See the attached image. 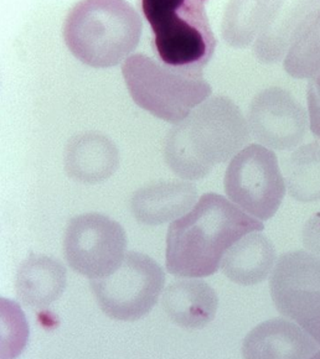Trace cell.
Instances as JSON below:
<instances>
[{
    "label": "cell",
    "instance_id": "cell-1",
    "mask_svg": "<svg viewBox=\"0 0 320 359\" xmlns=\"http://www.w3.org/2000/svg\"><path fill=\"white\" fill-rule=\"evenodd\" d=\"M263 224L218 194H205L192 211L171 223L166 234V269L180 278L215 274L225 254Z\"/></svg>",
    "mask_w": 320,
    "mask_h": 359
},
{
    "label": "cell",
    "instance_id": "cell-2",
    "mask_svg": "<svg viewBox=\"0 0 320 359\" xmlns=\"http://www.w3.org/2000/svg\"><path fill=\"white\" fill-rule=\"evenodd\" d=\"M248 140L250 128L240 108L225 95H213L168 133L164 158L179 177L204 179Z\"/></svg>",
    "mask_w": 320,
    "mask_h": 359
},
{
    "label": "cell",
    "instance_id": "cell-3",
    "mask_svg": "<svg viewBox=\"0 0 320 359\" xmlns=\"http://www.w3.org/2000/svg\"><path fill=\"white\" fill-rule=\"evenodd\" d=\"M142 19L133 6L119 0L77 3L64 24L65 43L81 62L112 67L138 46Z\"/></svg>",
    "mask_w": 320,
    "mask_h": 359
},
{
    "label": "cell",
    "instance_id": "cell-4",
    "mask_svg": "<svg viewBox=\"0 0 320 359\" xmlns=\"http://www.w3.org/2000/svg\"><path fill=\"white\" fill-rule=\"evenodd\" d=\"M122 74L133 101L168 123L182 122L211 95L203 69H174L143 55H131Z\"/></svg>",
    "mask_w": 320,
    "mask_h": 359
},
{
    "label": "cell",
    "instance_id": "cell-5",
    "mask_svg": "<svg viewBox=\"0 0 320 359\" xmlns=\"http://www.w3.org/2000/svg\"><path fill=\"white\" fill-rule=\"evenodd\" d=\"M142 9L154 35L153 48L163 64L194 69L208 65L216 37L204 1L145 0Z\"/></svg>",
    "mask_w": 320,
    "mask_h": 359
},
{
    "label": "cell",
    "instance_id": "cell-6",
    "mask_svg": "<svg viewBox=\"0 0 320 359\" xmlns=\"http://www.w3.org/2000/svg\"><path fill=\"white\" fill-rule=\"evenodd\" d=\"M166 274L154 259L128 252L111 274L90 279L97 302L107 316L137 321L152 311L164 287Z\"/></svg>",
    "mask_w": 320,
    "mask_h": 359
},
{
    "label": "cell",
    "instance_id": "cell-7",
    "mask_svg": "<svg viewBox=\"0 0 320 359\" xmlns=\"http://www.w3.org/2000/svg\"><path fill=\"white\" fill-rule=\"evenodd\" d=\"M224 186L232 203L261 221L276 215L286 195L277 155L261 144L236 154L226 170Z\"/></svg>",
    "mask_w": 320,
    "mask_h": 359
},
{
    "label": "cell",
    "instance_id": "cell-8",
    "mask_svg": "<svg viewBox=\"0 0 320 359\" xmlns=\"http://www.w3.org/2000/svg\"><path fill=\"white\" fill-rule=\"evenodd\" d=\"M278 312L298 323L320 346V258L294 250L281 255L269 281Z\"/></svg>",
    "mask_w": 320,
    "mask_h": 359
},
{
    "label": "cell",
    "instance_id": "cell-9",
    "mask_svg": "<svg viewBox=\"0 0 320 359\" xmlns=\"http://www.w3.org/2000/svg\"><path fill=\"white\" fill-rule=\"evenodd\" d=\"M127 234L112 218L85 213L69 221L64 238V254L76 273L90 279L111 274L126 255Z\"/></svg>",
    "mask_w": 320,
    "mask_h": 359
},
{
    "label": "cell",
    "instance_id": "cell-10",
    "mask_svg": "<svg viewBox=\"0 0 320 359\" xmlns=\"http://www.w3.org/2000/svg\"><path fill=\"white\" fill-rule=\"evenodd\" d=\"M248 128L261 145L273 150H292L302 143L308 118L288 90L271 87L257 93L248 109Z\"/></svg>",
    "mask_w": 320,
    "mask_h": 359
},
{
    "label": "cell",
    "instance_id": "cell-11",
    "mask_svg": "<svg viewBox=\"0 0 320 359\" xmlns=\"http://www.w3.org/2000/svg\"><path fill=\"white\" fill-rule=\"evenodd\" d=\"M245 358H318L320 346L305 330L284 318L258 325L242 344Z\"/></svg>",
    "mask_w": 320,
    "mask_h": 359
},
{
    "label": "cell",
    "instance_id": "cell-12",
    "mask_svg": "<svg viewBox=\"0 0 320 359\" xmlns=\"http://www.w3.org/2000/svg\"><path fill=\"white\" fill-rule=\"evenodd\" d=\"M198 200V189L184 180H158L134 192L131 210L139 223L159 226L182 217Z\"/></svg>",
    "mask_w": 320,
    "mask_h": 359
},
{
    "label": "cell",
    "instance_id": "cell-13",
    "mask_svg": "<svg viewBox=\"0 0 320 359\" xmlns=\"http://www.w3.org/2000/svg\"><path fill=\"white\" fill-rule=\"evenodd\" d=\"M119 165V151L112 140L85 133L69 140L65 151V170L82 184H100L109 179Z\"/></svg>",
    "mask_w": 320,
    "mask_h": 359
},
{
    "label": "cell",
    "instance_id": "cell-14",
    "mask_svg": "<svg viewBox=\"0 0 320 359\" xmlns=\"http://www.w3.org/2000/svg\"><path fill=\"white\" fill-rule=\"evenodd\" d=\"M219 297L206 281L179 279L166 287L163 307L173 323L185 330H201L215 318Z\"/></svg>",
    "mask_w": 320,
    "mask_h": 359
},
{
    "label": "cell",
    "instance_id": "cell-15",
    "mask_svg": "<svg viewBox=\"0 0 320 359\" xmlns=\"http://www.w3.org/2000/svg\"><path fill=\"white\" fill-rule=\"evenodd\" d=\"M66 276V269L58 259L32 254L16 273V296L25 306L44 310L64 294Z\"/></svg>",
    "mask_w": 320,
    "mask_h": 359
},
{
    "label": "cell",
    "instance_id": "cell-16",
    "mask_svg": "<svg viewBox=\"0 0 320 359\" xmlns=\"http://www.w3.org/2000/svg\"><path fill=\"white\" fill-rule=\"evenodd\" d=\"M277 260L271 239L261 232H252L239 239L221 262V270L239 285L251 286L266 280Z\"/></svg>",
    "mask_w": 320,
    "mask_h": 359
},
{
    "label": "cell",
    "instance_id": "cell-17",
    "mask_svg": "<svg viewBox=\"0 0 320 359\" xmlns=\"http://www.w3.org/2000/svg\"><path fill=\"white\" fill-rule=\"evenodd\" d=\"M318 1H278L268 22L255 41V55L265 64L281 61L288 53L305 18Z\"/></svg>",
    "mask_w": 320,
    "mask_h": 359
},
{
    "label": "cell",
    "instance_id": "cell-18",
    "mask_svg": "<svg viewBox=\"0 0 320 359\" xmlns=\"http://www.w3.org/2000/svg\"><path fill=\"white\" fill-rule=\"evenodd\" d=\"M278 1H232L225 9L222 36L235 48L255 41L266 25Z\"/></svg>",
    "mask_w": 320,
    "mask_h": 359
},
{
    "label": "cell",
    "instance_id": "cell-19",
    "mask_svg": "<svg viewBox=\"0 0 320 359\" xmlns=\"http://www.w3.org/2000/svg\"><path fill=\"white\" fill-rule=\"evenodd\" d=\"M289 195L300 202L320 200V143L295 149L284 163Z\"/></svg>",
    "mask_w": 320,
    "mask_h": 359
},
{
    "label": "cell",
    "instance_id": "cell-20",
    "mask_svg": "<svg viewBox=\"0 0 320 359\" xmlns=\"http://www.w3.org/2000/svg\"><path fill=\"white\" fill-rule=\"evenodd\" d=\"M284 69L294 79H312L320 71V3L305 18L284 57Z\"/></svg>",
    "mask_w": 320,
    "mask_h": 359
},
{
    "label": "cell",
    "instance_id": "cell-21",
    "mask_svg": "<svg viewBox=\"0 0 320 359\" xmlns=\"http://www.w3.org/2000/svg\"><path fill=\"white\" fill-rule=\"evenodd\" d=\"M308 111H309L310 130L314 137L320 139V82L313 77L308 82L307 90Z\"/></svg>",
    "mask_w": 320,
    "mask_h": 359
},
{
    "label": "cell",
    "instance_id": "cell-22",
    "mask_svg": "<svg viewBox=\"0 0 320 359\" xmlns=\"http://www.w3.org/2000/svg\"><path fill=\"white\" fill-rule=\"evenodd\" d=\"M302 239L305 249L320 258V212L310 217L308 222L305 223Z\"/></svg>",
    "mask_w": 320,
    "mask_h": 359
},
{
    "label": "cell",
    "instance_id": "cell-23",
    "mask_svg": "<svg viewBox=\"0 0 320 359\" xmlns=\"http://www.w3.org/2000/svg\"><path fill=\"white\" fill-rule=\"evenodd\" d=\"M314 77L315 79H318V81H319L320 82V71L319 72H318V74H315ZM312 79H313V77H312Z\"/></svg>",
    "mask_w": 320,
    "mask_h": 359
}]
</instances>
